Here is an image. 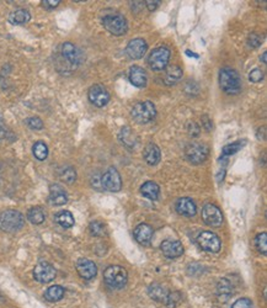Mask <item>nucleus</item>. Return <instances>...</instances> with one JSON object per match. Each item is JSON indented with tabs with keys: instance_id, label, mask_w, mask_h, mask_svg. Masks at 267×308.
I'll use <instances>...</instances> for the list:
<instances>
[{
	"instance_id": "obj_1",
	"label": "nucleus",
	"mask_w": 267,
	"mask_h": 308,
	"mask_svg": "<svg viewBox=\"0 0 267 308\" xmlns=\"http://www.w3.org/2000/svg\"><path fill=\"white\" fill-rule=\"evenodd\" d=\"M219 85L227 94L236 95L241 90V78L234 69L223 68L219 72Z\"/></svg>"
},
{
	"instance_id": "obj_2",
	"label": "nucleus",
	"mask_w": 267,
	"mask_h": 308,
	"mask_svg": "<svg viewBox=\"0 0 267 308\" xmlns=\"http://www.w3.org/2000/svg\"><path fill=\"white\" fill-rule=\"evenodd\" d=\"M25 218L21 212L16 210H6L0 215V228L4 232H18L24 227Z\"/></svg>"
},
{
	"instance_id": "obj_3",
	"label": "nucleus",
	"mask_w": 267,
	"mask_h": 308,
	"mask_svg": "<svg viewBox=\"0 0 267 308\" xmlns=\"http://www.w3.org/2000/svg\"><path fill=\"white\" fill-rule=\"evenodd\" d=\"M104 280L111 289H122L123 286H126L128 274H127L126 269L122 266L111 265L104 272Z\"/></svg>"
},
{
	"instance_id": "obj_4",
	"label": "nucleus",
	"mask_w": 267,
	"mask_h": 308,
	"mask_svg": "<svg viewBox=\"0 0 267 308\" xmlns=\"http://www.w3.org/2000/svg\"><path fill=\"white\" fill-rule=\"evenodd\" d=\"M157 116V109L152 101H138L132 108V117L138 124H148Z\"/></svg>"
},
{
	"instance_id": "obj_5",
	"label": "nucleus",
	"mask_w": 267,
	"mask_h": 308,
	"mask_svg": "<svg viewBox=\"0 0 267 308\" xmlns=\"http://www.w3.org/2000/svg\"><path fill=\"white\" fill-rule=\"evenodd\" d=\"M102 25L113 36H122L128 31V24L125 16L120 14H110L102 18Z\"/></svg>"
},
{
	"instance_id": "obj_6",
	"label": "nucleus",
	"mask_w": 267,
	"mask_h": 308,
	"mask_svg": "<svg viewBox=\"0 0 267 308\" xmlns=\"http://www.w3.org/2000/svg\"><path fill=\"white\" fill-rule=\"evenodd\" d=\"M208 153H210V149L204 143L192 142L185 148V156H186L187 161L192 164L203 163L207 159Z\"/></svg>"
},
{
	"instance_id": "obj_7",
	"label": "nucleus",
	"mask_w": 267,
	"mask_h": 308,
	"mask_svg": "<svg viewBox=\"0 0 267 308\" xmlns=\"http://www.w3.org/2000/svg\"><path fill=\"white\" fill-rule=\"evenodd\" d=\"M196 240L201 249H203L204 252H208V253H218L220 250V247H222L219 237L215 233L210 232V231H204V232L199 233Z\"/></svg>"
},
{
	"instance_id": "obj_8",
	"label": "nucleus",
	"mask_w": 267,
	"mask_h": 308,
	"mask_svg": "<svg viewBox=\"0 0 267 308\" xmlns=\"http://www.w3.org/2000/svg\"><path fill=\"white\" fill-rule=\"evenodd\" d=\"M169 59H170V50L166 47H159L150 53L148 63L154 71H162L168 66Z\"/></svg>"
},
{
	"instance_id": "obj_9",
	"label": "nucleus",
	"mask_w": 267,
	"mask_h": 308,
	"mask_svg": "<svg viewBox=\"0 0 267 308\" xmlns=\"http://www.w3.org/2000/svg\"><path fill=\"white\" fill-rule=\"evenodd\" d=\"M202 219L210 227H220L223 223V215L217 206L207 203L202 208Z\"/></svg>"
},
{
	"instance_id": "obj_10",
	"label": "nucleus",
	"mask_w": 267,
	"mask_h": 308,
	"mask_svg": "<svg viewBox=\"0 0 267 308\" xmlns=\"http://www.w3.org/2000/svg\"><path fill=\"white\" fill-rule=\"evenodd\" d=\"M55 275H57V272H55L54 266L46 261H41L34 269L35 280L41 284H48L55 279Z\"/></svg>"
},
{
	"instance_id": "obj_11",
	"label": "nucleus",
	"mask_w": 267,
	"mask_h": 308,
	"mask_svg": "<svg viewBox=\"0 0 267 308\" xmlns=\"http://www.w3.org/2000/svg\"><path fill=\"white\" fill-rule=\"evenodd\" d=\"M88 96H89L90 103L96 106V108H104L110 101V94H108L107 89L99 84L92 85L90 88Z\"/></svg>"
},
{
	"instance_id": "obj_12",
	"label": "nucleus",
	"mask_w": 267,
	"mask_h": 308,
	"mask_svg": "<svg viewBox=\"0 0 267 308\" xmlns=\"http://www.w3.org/2000/svg\"><path fill=\"white\" fill-rule=\"evenodd\" d=\"M60 53L63 55V58H66L67 62L71 66H79L84 59L83 52L71 42H64L60 47Z\"/></svg>"
},
{
	"instance_id": "obj_13",
	"label": "nucleus",
	"mask_w": 267,
	"mask_h": 308,
	"mask_svg": "<svg viewBox=\"0 0 267 308\" xmlns=\"http://www.w3.org/2000/svg\"><path fill=\"white\" fill-rule=\"evenodd\" d=\"M101 184L107 191L118 192L121 187H122V180H121L120 173L115 168H110L105 174L102 175Z\"/></svg>"
},
{
	"instance_id": "obj_14",
	"label": "nucleus",
	"mask_w": 267,
	"mask_h": 308,
	"mask_svg": "<svg viewBox=\"0 0 267 308\" xmlns=\"http://www.w3.org/2000/svg\"><path fill=\"white\" fill-rule=\"evenodd\" d=\"M162 254L169 259L178 258L183 254V245L180 240L176 239H166L160 245Z\"/></svg>"
},
{
	"instance_id": "obj_15",
	"label": "nucleus",
	"mask_w": 267,
	"mask_h": 308,
	"mask_svg": "<svg viewBox=\"0 0 267 308\" xmlns=\"http://www.w3.org/2000/svg\"><path fill=\"white\" fill-rule=\"evenodd\" d=\"M148 50V45L143 38H134V40L129 41L127 45L126 52L129 55V58L132 59H141L143 58V55L145 54Z\"/></svg>"
},
{
	"instance_id": "obj_16",
	"label": "nucleus",
	"mask_w": 267,
	"mask_h": 308,
	"mask_svg": "<svg viewBox=\"0 0 267 308\" xmlns=\"http://www.w3.org/2000/svg\"><path fill=\"white\" fill-rule=\"evenodd\" d=\"M76 270H78L79 275L85 280L94 279L97 274L96 264L85 258H81L76 261Z\"/></svg>"
},
{
	"instance_id": "obj_17",
	"label": "nucleus",
	"mask_w": 267,
	"mask_h": 308,
	"mask_svg": "<svg viewBox=\"0 0 267 308\" xmlns=\"http://www.w3.org/2000/svg\"><path fill=\"white\" fill-rule=\"evenodd\" d=\"M153 235H154V231H153L152 227L147 223H142L139 226L136 227L134 229V238H136L137 242L142 245H148L153 239Z\"/></svg>"
},
{
	"instance_id": "obj_18",
	"label": "nucleus",
	"mask_w": 267,
	"mask_h": 308,
	"mask_svg": "<svg viewBox=\"0 0 267 308\" xmlns=\"http://www.w3.org/2000/svg\"><path fill=\"white\" fill-rule=\"evenodd\" d=\"M178 214L185 217H194L197 214L196 203L190 198H182L178 200L175 205Z\"/></svg>"
},
{
	"instance_id": "obj_19",
	"label": "nucleus",
	"mask_w": 267,
	"mask_h": 308,
	"mask_svg": "<svg viewBox=\"0 0 267 308\" xmlns=\"http://www.w3.org/2000/svg\"><path fill=\"white\" fill-rule=\"evenodd\" d=\"M129 82L137 88H144L147 85L148 76L142 67L133 66L129 69Z\"/></svg>"
},
{
	"instance_id": "obj_20",
	"label": "nucleus",
	"mask_w": 267,
	"mask_h": 308,
	"mask_svg": "<svg viewBox=\"0 0 267 308\" xmlns=\"http://www.w3.org/2000/svg\"><path fill=\"white\" fill-rule=\"evenodd\" d=\"M48 200L53 206H63L68 201V195L63 190V187L54 184L50 187V198H48Z\"/></svg>"
},
{
	"instance_id": "obj_21",
	"label": "nucleus",
	"mask_w": 267,
	"mask_h": 308,
	"mask_svg": "<svg viewBox=\"0 0 267 308\" xmlns=\"http://www.w3.org/2000/svg\"><path fill=\"white\" fill-rule=\"evenodd\" d=\"M143 157L149 165H157L160 162V158H161L160 148L155 143H148L144 150H143Z\"/></svg>"
},
{
	"instance_id": "obj_22",
	"label": "nucleus",
	"mask_w": 267,
	"mask_h": 308,
	"mask_svg": "<svg viewBox=\"0 0 267 308\" xmlns=\"http://www.w3.org/2000/svg\"><path fill=\"white\" fill-rule=\"evenodd\" d=\"M169 293L170 292L160 284H152L148 287V295H149L154 301L161 302L164 303V305H165L166 301H168Z\"/></svg>"
},
{
	"instance_id": "obj_23",
	"label": "nucleus",
	"mask_w": 267,
	"mask_h": 308,
	"mask_svg": "<svg viewBox=\"0 0 267 308\" xmlns=\"http://www.w3.org/2000/svg\"><path fill=\"white\" fill-rule=\"evenodd\" d=\"M234 290H233V285L229 280L227 279H222L217 285V295L219 301L222 302H227V301L231 298V296H233Z\"/></svg>"
},
{
	"instance_id": "obj_24",
	"label": "nucleus",
	"mask_w": 267,
	"mask_h": 308,
	"mask_svg": "<svg viewBox=\"0 0 267 308\" xmlns=\"http://www.w3.org/2000/svg\"><path fill=\"white\" fill-rule=\"evenodd\" d=\"M142 195L144 198L149 199V200H158L160 195V187L157 182L154 181H147L142 185L141 187Z\"/></svg>"
},
{
	"instance_id": "obj_25",
	"label": "nucleus",
	"mask_w": 267,
	"mask_h": 308,
	"mask_svg": "<svg viewBox=\"0 0 267 308\" xmlns=\"http://www.w3.org/2000/svg\"><path fill=\"white\" fill-rule=\"evenodd\" d=\"M30 20H31V14L26 9H18V10L13 11L9 16V21L13 25L26 24Z\"/></svg>"
},
{
	"instance_id": "obj_26",
	"label": "nucleus",
	"mask_w": 267,
	"mask_h": 308,
	"mask_svg": "<svg viewBox=\"0 0 267 308\" xmlns=\"http://www.w3.org/2000/svg\"><path fill=\"white\" fill-rule=\"evenodd\" d=\"M120 140L127 148H134L137 143H138V137L129 127H125V128L121 129Z\"/></svg>"
},
{
	"instance_id": "obj_27",
	"label": "nucleus",
	"mask_w": 267,
	"mask_h": 308,
	"mask_svg": "<svg viewBox=\"0 0 267 308\" xmlns=\"http://www.w3.org/2000/svg\"><path fill=\"white\" fill-rule=\"evenodd\" d=\"M182 78V69L178 66H170L165 72V84H176Z\"/></svg>"
},
{
	"instance_id": "obj_28",
	"label": "nucleus",
	"mask_w": 267,
	"mask_h": 308,
	"mask_svg": "<svg viewBox=\"0 0 267 308\" xmlns=\"http://www.w3.org/2000/svg\"><path fill=\"white\" fill-rule=\"evenodd\" d=\"M55 222L63 228H71L74 226V217L69 211H60L55 215Z\"/></svg>"
},
{
	"instance_id": "obj_29",
	"label": "nucleus",
	"mask_w": 267,
	"mask_h": 308,
	"mask_svg": "<svg viewBox=\"0 0 267 308\" xmlns=\"http://www.w3.org/2000/svg\"><path fill=\"white\" fill-rule=\"evenodd\" d=\"M64 296V289L59 285H54V286H51L50 289H47L45 293L46 300L50 301V302H57V301L62 300Z\"/></svg>"
},
{
	"instance_id": "obj_30",
	"label": "nucleus",
	"mask_w": 267,
	"mask_h": 308,
	"mask_svg": "<svg viewBox=\"0 0 267 308\" xmlns=\"http://www.w3.org/2000/svg\"><path fill=\"white\" fill-rule=\"evenodd\" d=\"M27 219L34 224H41L45 222L46 215L41 207H32L27 212Z\"/></svg>"
},
{
	"instance_id": "obj_31",
	"label": "nucleus",
	"mask_w": 267,
	"mask_h": 308,
	"mask_svg": "<svg viewBox=\"0 0 267 308\" xmlns=\"http://www.w3.org/2000/svg\"><path fill=\"white\" fill-rule=\"evenodd\" d=\"M32 152H34V156L38 161H45L48 157V147L42 141H38V142L35 143L34 147H32Z\"/></svg>"
},
{
	"instance_id": "obj_32",
	"label": "nucleus",
	"mask_w": 267,
	"mask_h": 308,
	"mask_svg": "<svg viewBox=\"0 0 267 308\" xmlns=\"http://www.w3.org/2000/svg\"><path fill=\"white\" fill-rule=\"evenodd\" d=\"M89 231L95 237H104L106 235V226L100 221H94L90 223Z\"/></svg>"
},
{
	"instance_id": "obj_33",
	"label": "nucleus",
	"mask_w": 267,
	"mask_h": 308,
	"mask_svg": "<svg viewBox=\"0 0 267 308\" xmlns=\"http://www.w3.org/2000/svg\"><path fill=\"white\" fill-rule=\"evenodd\" d=\"M59 177H60V179L63 180L64 182H67V184H73L76 179V173H75V170H74V168H71V166H67V168L60 170Z\"/></svg>"
},
{
	"instance_id": "obj_34",
	"label": "nucleus",
	"mask_w": 267,
	"mask_h": 308,
	"mask_svg": "<svg viewBox=\"0 0 267 308\" xmlns=\"http://www.w3.org/2000/svg\"><path fill=\"white\" fill-rule=\"evenodd\" d=\"M245 145H246V141L243 140V141H238V142L231 143V145H225V147L223 148V154H224V156H231V154H234V153H236L238 150H240Z\"/></svg>"
},
{
	"instance_id": "obj_35",
	"label": "nucleus",
	"mask_w": 267,
	"mask_h": 308,
	"mask_svg": "<svg viewBox=\"0 0 267 308\" xmlns=\"http://www.w3.org/2000/svg\"><path fill=\"white\" fill-rule=\"evenodd\" d=\"M255 245H256V249L259 250L260 253L266 255L267 254V235L266 233H261L256 237L255 239Z\"/></svg>"
},
{
	"instance_id": "obj_36",
	"label": "nucleus",
	"mask_w": 267,
	"mask_h": 308,
	"mask_svg": "<svg viewBox=\"0 0 267 308\" xmlns=\"http://www.w3.org/2000/svg\"><path fill=\"white\" fill-rule=\"evenodd\" d=\"M181 301V295L178 292H171L169 293L168 296V301H166L165 305L168 306L169 308H175L176 306L178 305V302Z\"/></svg>"
},
{
	"instance_id": "obj_37",
	"label": "nucleus",
	"mask_w": 267,
	"mask_h": 308,
	"mask_svg": "<svg viewBox=\"0 0 267 308\" xmlns=\"http://www.w3.org/2000/svg\"><path fill=\"white\" fill-rule=\"evenodd\" d=\"M249 79H250V82H252V83H260L262 79H264V72L259 68L252 69L249 74Z\"/></svg>"
},
{
	"instance_id": "obj_38",
	"label": "nucleus",
	"mask_w": 267,
	"mask_h": 308,
	"mask_svg": "<svg viewBox=\"0 0 267 308\" xmlns=\"http://www.w3.org/2000/svg\"><path fill=\"white\" fill-rule=\"evenodd\" d=\"M26 124L29 125L30 128L32 129H41L43 128V122L39 117H29L26 120Z\"/></svg>"
},
{
	"instance_id": "obj_39",
	"label": "nucleus",
	"mask_w": 267,
	"mask_h": 308,
	"mask_svg": "<svg viewBox=\"0 0 267 308\" xmlns=\"http://www.w3.org/2000/svg\"><path fill=\"white\" fill-rule=\"evenodd\" d=\"M231 308H252V302L249 298H239L234 302Z\"/></svg>"
},
{
	"instance_id": "obj_40",
	"label": "nucleus",
	"mask_w": 267,
	"mask_h": 308,
	"mask_svg": "<svg viewBox=\"0 0 267 308\" xmlns=\"http://www.w3.org/2000/svg\"><path fill=\"white\" fill-rule=\"evenodd\" d=\"M249 45L254 48L259 47L262 45V37L257 34H251L249 36Z\"/></svg>"
},
{
	"instance_id": "obj_41",
	"label": "nucleus",
	"mask_w": 267,
	"mask_h": 308,
	"mask_svg": "<svg viewBox=\"0 0 267 308\" xmlns=\"http://www.w3.org/2000/svg\"><path fill=\"white\" fill-rule=\"evenodd\" d=\"M9 134H10V131L6 128L5 124L3 122V119L0 117V138H8Z\"/></svg>"
},
{
	"instance_id": "obj_42",
	"label": "nucleus",
	"mask_w": 267,
	"mask_h": 308,
	"mask_svg": "<svg viewBox=\"0 0 267 308\" xmlns=\"http://www.w3.org/2000/svg\"><path fill=\"white\" fill-rule=\"evenodd\" d=\"M42 3L46 8H55V6L59 5L60 0H43Z\"/></svg>"
},
{
	"instance_id": "obj_43",
	"label": "nucleus",
	"mask_w": 267,
	"mask_h": 308,
	"mask_svg": "<svg viewBox=\"0 0 267 308\" xmlns=\"http://www.w3.org/2000/svg\"><path fill=\"white\" fill-rule=\"evenodd\" d=\"M159 0H148V1H145V4H147V8L149 11H153L155 10V9L158 8V5H159Z\"/></svg>"
},
{
	"instance_id": "obj_44",
	"label": "nucleus",
	"mask_w": 267,
	"mask_h": 308,
	"mask_svg": "<svg viewBox=\"0 0 267 308\" xmlns=\"http://www.w3.org/2000/svg\"><path fill=\"white\" fill-rule=\"evenodd\" d=\"M261 61H262V63H265V64L267 63V52H264V53H262Z\"/></svg>"
}]
</instances>
